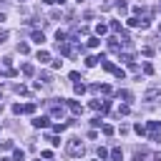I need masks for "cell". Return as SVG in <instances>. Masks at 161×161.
Instances as JSON below:
<instances>
[{
    "label": "cell",
    "mask_w": 161,
    "mask_h": 161,
    "mask_svg": "<svg viewBox=\"0 0 161 161\" xmlns=\"http://www.w3.org/2000/svg\"><path fill=\"white\" fill-rule=\"evenodd\" d=\"M101 106H103L101 101H91V108H93V111H101Z\"/></svg>",
    "instance_id": "836d02e7"
},
{
    "label": "cell",
    "mask_w": 161,
    "mask_h": 161,
    "mask_svg": "<svg viewBox=\"0 0 161 161\" xmlns=\"http://www.w3.org/2000/svg\"><path fill=\"white\" fill-rule=\"evenodd\" d=\"M18 50H20L23 55H28V50H30V48H28V43H20V45H18Z\"/></svg>",
    "instance_id": "1f68e13d"
},
{
    "label": "cell",
    "mask_w": 161,
    "mask_h": 161,
    "mask_svg": "<svg viewBox=\"0 0 161 161\" xmlns=\"http://www.w3.org/2000/svg\"><path fill=\"white\" fill-rule=\"evenodd\" d=\"M35 58H38L40 63H48V60H50V53H48V50H38V53H35Z\"/></svg>",
    "instance_id": "7c38bea8"
},
{
    "label": "cell",
    "mask_w": 161,
    "mask_h": 161,
    "mask_svg": "<svg viewBox=\"0 0 161 161\" xmlns=\"http://www.w3.org/2000/svg\"><path fill=\"white\" fill-rule=\"evenodd\" d=\"M23 113H35V103H25L23 106Z\"/></svg>",
    "instance_id": "4316f807"
},
{
    "label": "cell",
    "mask_w": 161,
    "mask_h": 161,
    "mask_svg": "<svg viewBox=\"0 0 161 161\" xmlns=\"http://www.w3.org/2000/svg\"><path fill=\"white\" fill-rule=\"evenodd\" d=\"M65 151L70 153V156H83V143H80V138L78 136H73V138H68V143H65Z\"/></svg>",
    "instance_id": "6da1fadb"
},
{
    "label": "cell",
    "mask_w": 161,
    "mask_h": 161,
    "mask_svg": "<svg viewBox=\"0 0 161 161\" xmlns=\"http://www.w3.org/2000/svg\"><path fill=\"white\" fill-rule=\"evenodd\" d=\"M143 73H146V75H153V65H151V63H143Z\"/></svg>",
    "instance_id": "f1b7e54d"
},
{
    "label": "cell",
    "mask_w": 161,
    "mask_h": 161,
    "mask_svg": "<svg viewBox=\"0 0 161 161\" xmlns=\"http://www.w3.org/2000/svg\"><path fill=\"white\" fill-rule=\"evenodd\" d=\"M116 96H118V98H123V101H131V98H133V96H131V93H128V91H118V93H116Z\"/></svg>",
    "instance_id": "484cf974"
},
{
    "label": "cell",
    "mask_w": 161,
    "mask_h": 161,
    "mask_svg": "<svg viewBox=\"0 0 161 161\" xmlns=\"http://www.w3.org/2000/svg\"><path fill=\"white\" fill-rule=\"evenodd\" d=\"M0 161H13V158H8V156H3V158H0Z\"/></svg>",
    "instance_id": "ab89813d"
},
{
    "label": "cell",
    "mask_w": 161,
    "mask_h": 161,
    "mask_svg": "<svg viewBox=\"0 0 161 161\" xmlns=\"http://www.w3.org/2000/svg\"><path fill=\"white\" fill-rule=\"evenodd\" d=\"M15 93H18V96H28V88H25V86H15Z\"/></svg>",
    "instance_id": "f546056e"
},
{
    "label": "cell",
    "mask_w": 161,
    "mask_h": 161,
    "mask_svg": "<svg viewBox=\"0 0 161 161\" xmlns=\"http://www.w3.org/2000/svg\"><path fill=\"white\" fill-rule=\"evenodd\" d=\"M116 10H118L121 15H126V13H128V3H126V0H118V3H116Z\"/></svg>",
    "instance_id": "8fae6325"
},
{
    "label": "cell",
    "mask_w": 161,
    "mask_h": 161,
    "mask_svg": "<svg viewBox=\"0 0 161 161\" xmlns=\"http://www.w3.org/2000/svg\"><path fill=\"white\" fill-rule=\"evenodd\" d=\"M113 75H116V78H121V80H123V78H126V70H123V68H113Z\"/></svg>",
    "instance_id": "cb8c5ba5"
},
{
    "label": "cell",
    "mask_w": 161,
    "mask_h": 161,
    "mask_svg": "<svg viewBox=\"0 0 161 161\" xmlns=\"http://www.w3.org/2000/svg\"><path fill=\"white\" fill-rule=\"evenodd\" d=\"M73 91L80 96V93H86V86H83V83H73Z\"/></svg>",
    "instance_id": "d4e9b609"
},
{
    "label": "cell",
    "mask_w": 161,
    "mask_h": 161,
    "mask_svg": "<svg viewBox=\"0 0 161 161\" xmlns=\"http://www.w3.org/2000/svg\"><path fill=\"white\" fill-rule=\"evenodd\" d=\"M13 161H25V151L23 148H13Z\"/></svg>",
    "instance_id": "4fadbf2b"
},
{
    "label": "cell",
    "mask_w": 161,
    "mask_h": 161,
    "mask_svg": "<svg viewBox=\"0 0 161 161\" xmlns=\"http://www.w3.org/2000/svg\"><path fill=\"white\" fill-rule=\"evenodd\" d=\"M48 141H50V143H53V146H60V138H58V136H50V138H48Z\"/></svg>",
    "instance_id": "d590c367"
},
{
    "label": "cell",
    "mask_w": 161,
    "mask_h": 161,
    "mask_svg": "<svg viewBox=\"0 0 161 161\" xmlns=\"http://www.w3.org/2000/svg\"><path fill=\"white\" fill-rule=\"evenodd\" d=\"M98 45H101V38H98V35L88 38V48H98Z\"/></svg>",
    "instance_id": "9a60e30c"
},
{
    "label": "cell",
    "mask_w": 161,
    "mask_h": 161,
    "mask_svg": "<svg viewBox=\"0 0 161 161\" xmlns=\"http://www.w3.org/2000/svg\"><path fill=\"white\" fill-rule=\"evenodd\" d=\"M55 40H58V45H60V43H68V33L58 28V30H55Z\"/></svg>",
    "instance_id": "ba28073f"
},
{
    "label": "cell",
    "mask_w": 161,
    "mask_h": 161,
    "mask_svg": "<svg viewBox=\"0 0 161 161\" xmlns=\"http://www.w3.org/2000/svg\"><path fill=\"white\" fill-rule=\"evenodd\" d=\"M108 28H111L113 33H123V28H121V23H118V20H113V23H111Z\"/></svg>",
    "instance_id": "ac0fdd59"
},
{
    "label": "cell",
    "mask_w": 161,
    "mask_h": 161,
    "mask_svg": "<svg viewBox=\"0 0 161 161\" xmlns=\"http://www.w3.org/2000/svg\"><path fill=\"white\" fill-rule=\"evenodd\" d=\"M121 48H123V45L118 43V38H108V50H111V53H121Z\"/></svg>",
    "instance_id": "277c9868"
},
{
    "label": "cell",
    "mask_w": 161,
    "mask_h": 161,
    "mask_svg": "<svg viewBox=\"0 0 161 161\" xmlns=\"http://www.w3.org/2000/svg\"><path fill=\"white\" fill-rule=\"evenodd\" d=\"M98 158H101V161H106V158H108V151H106L103 146H98Z\"/></svg>",
    "instance_id": "83f0119b"
},
{
    "label": "cell",
    "mask_w": 161,
    "mask_h": 161,
    "mask_svg": "<svg viewBox=\"0 0 161 161\" xmlns=\"http://www.w3.org/2000/svg\"><path fill=\"white\" fill-rule=\"evenodd\" d=\"M33 73H35V68H33L30 63H25V65H23V75H33Z\"/></svg>",
    "instance_id": "ffe728a7"
},
{
    "label": "cell",
    "mask_w": 161,
    "mask_h": 161,
    "mask_svg": "<svg viewBox=\"0 0 161 161\" xmlns=\"http://www.w3.org/2000/svg\"><path fill=\"white\" fill-rule=\"evenodd\" d=\"M101 131H103V136H111V133H113V126H111V123H103Z\"/></svg>",
    "instance_id": "7402d4cb"
},
{
    "label": "cell",
    "mask_w": 161,
    "mask_h": 161,
    "mask_svg": "<svg viewBox=\"0 0 161 161\" xmlns=\"http://www.w3.org/2000/svg\"><path fill=\"white\" fill-rule=\"evenodd\" d=\"M146 101H153V98H161V91L158 88H151V91H146V96H143Z\"/></svg>",
    "instance_id": "9c48e42d"
},
{
    "label": "cell",
    "mask_w": 161,
    "mask_h": 161,
    "mask_svg": "<svg viewBox=\"0 0 161 161\" xmlns=\"http://www.w3.org/2000/svg\"><path fill=\"white\" fill-rule=\"evenodd\" d=\"M43 3H45V5H53V3H55V0H43Z\"/></svg>",
    "instance_id": "74e56055"
},
{
    "label": "cell",
    "mask_w": 161,
    "mask_h": 161,
    "mask_svg": "<svg viewBox=\"0 0 161 161\" xmlns=\"http://www.w3.org/2000/svg\"><path fill=\"white\" fill-rule=\"evenodd\" d=\"M68 108H70V113H73V116H80V113H83V106H80V103H75V101H68Z\"/></svg>",
    "instance_id": "5b68a950"
},
{
    "label": "cell",
    "mask_w": 161,
    "mask_h": 161,
    "mask_svg": "<svg viewBox=\"0 0 161 161\" xmlns=\"http://www.w3.org/2000/svg\"><path fill=\"white\" fill-rule=\"evenodd\" d=\"M111 158H113V161H121V158H123V151H121V148H113V151H111Z\"/></svg>",
    "instance_id": "e0dca14e"
},
{
    "label": "cell",
    "mask_w": 161,
    "mask_h": 161,
    "mask_svg": "<svg viewBox=\"0 0 161 161\" xmlns=\"http://www.w3.org/2000/svg\"><path fill=\"white\" fill-rule=\"evenodd\" d=\"M8 40V30H0V43H5Z\"/></svg>",
    "instance_id": "8d00e7d4"
},
{
    "label": "cell",
    "mask_w": 161,
    "mask_h": 161,
    "mask_svg": "<svg viewBox=\"0 0 161 161\" xmlns=\"http://www.w3.org/2000/svg\"><path fill=\"white\" fill-rule=\"evenodd\" d=\"M101 63H103V68H106V70H111V73H113V63H111V60H101Z\"/></svg>",
    "instance_id": "d6a6232c"
},
{
    "label": "cell",
    "mask_w": 161,
    "mask_h": 161,
    "mask_svg": "<svg viewBox=\"0 0 161 161\" xmlns=\"http://www.w3.org/2000/svg\"><path fill=\"white\" fill-rule=\"evenodd\" d=\"M30 38H33V43H38V45H43V43H45L43 30H33V35H30Z\"/></svg>",
    "instance_id": "52a82bcc"
},
{
    "label": "cell",
    "mask_w": 161,
    "mask_h": 161,
    "mask_svg": "<svg viewBox=\"0 0 161 161\" xmlns=\"http://www.w3.org/2000/svg\"><path fill=\"white\" fill-rule=\"evenodd\" d=\"M116 113H118V116H128V113H131V108L123 103V106H118V108H116Z\"/></svg>",
    "instance_id": "2e32d148"
},
{
    "label": "cell",
    "mask_w": 161,
    "mask_h": 161,
    "mask_svg": "<svg viewBox=\"0 0 161 161\" xmlns=\"http://www.w3.org/2000/svg\"><path fill=\"white\" fill-rule=\"evenodd\" d=\"M20 3H23V0H20Z\"/></svg>",
    "instance_id": "b9f144b4"
},
{
    "label": "cell",
    "mask_w": 161,
    "mask_h": 161,
    "mask_svg": "<svg viewBox=\"0 0 161 161\" xmlns=\"http://www.w3.org/2000/svg\"><path fill=\"white\" fill-rule=\"evenodd\" d=\"M50 113H53V116H55V118H63V113H65V108H63V103H60V106H58V103H55V106H53V108H50Z\"/></svg>",
    "instance_id": "30bf717a"
},
{
    "label": "cell",
    "mask_w": 161,
    "mask_h": 161,
    "mask_svg": "<svg viewBox=\"0 0 161 161\" xmlns=\"http://www.w3.org/2000/svg\"><path fill=\"white\" fill-rule=\"evenodd\" d=\"M33 126H35V128H48V116H38V118H33Z\"/></svg>",
    "instance_id": "8992f818"
},
{
    "label": "cell",
    "mask_w": 161,
    "mask_h": 161,
    "mask_svg": "<svg viewBox=\"0 0 161 161\" xmlns=\"http://www.w3.org/2000/svg\"><path fill=\"white\" fill-rule=\"evenodd\" d=\"M13 113L20 116V113H23V103H13Z\"/></svg>",
    "instance_id": "4dcf8cb0"
},
{
    "label": "cell",
    "mask_w": 161,
    "mask_h": 161,
    "mask_svg": "<svg viewBox=\"0 0 161 161\" xmlns=\"http://www.w3.org/2000/svg\"><path fill=\"white\" fill-rule=\"evenodd\" d=\"M146 136H148V141H156L161 136V121H148L146 123Z\"/></svg>",
    "instance_id": "7a4b0ae2"
},
{
    "label": "cell",
    "mask_w": 161,
    "mask_h": 161,
    "mask_svg": "<svg viewBox=\"0 0 161 161\" xmlns=\"http://www.w3.org/2000/svg\"><path fill=\"white\" fill-rule=\"evenodd\" d=\"M133 131H136L138 136H146V126H143V123H136V126H133Z\"/></svg>",
    "instance_id": "44dd1931"
},
{
    "label": "cell",
    "mask_w": 161,
    "mask_h": 161,
    "mask_svg": "<svg viewBox=\"0 0 161 161\" xmlns=\"http://www.w3.org/2000/svg\"><path fill=\"white\" fill-rule=\"evenodd\" d=\"M3 20H5V13H0V23H3Z\"/></svg>",
    "instance_id": "f35d334b"
},
{
    "label": "cell",
    "mask_w": 161,
    "mask_h": 161,
    "mask_svg": "<svg viewBox=\"0 0 161 161\" xmlns=\"http://www.w3.org/2000/svg\"><path fill=\"white\" fill-rule=\"evenodd\" d=\"M68 126H70V123H53V133H63Z\"/></svg>",
    "instance_id": "5bb4252c"
},
{
    "label": "cell",
    "mask_w": 161,
    "mask_h": 161,
    "mask_svg": "<svg viewBox=\"0 0 161 161\" xmlns=\"http://www.w3.org/2000/svg\"><path fill=\"white\" fill-rule=\"evenodd\" d=\"M126 23H128V25H131V28H141V20H138V18H128V20H126Z\"/></svg>",
    "instance_id": "603a6c76"
},
{
    "label": "cell",
    "mask_w": 161,
    "mask_h": 161,
    "mask_svg": "<svg viewBox=\"0 0 161 161\" xmlns=\"http://www.w3.org/2000/svg\"><path fill=\"white\" fill-rule=\"evenodd\" d=\"M96 33H98V35H106V33H108V25L98 23V25H96Z\"/></svg>",
    "instance_id": "d6986e66"
},
{
    "label": "cell",
    "mask_w": 161,
    "mask_h": 161,
    "mask_svg": "<svg viewBox=\"0 0 161 161\" xmlns=\"http://www.w3.org/2000/svg\"><path fill=\"white\" fill-rule=\"evenodd\" d=\"M158 33H161V25H158Z\"/></svg>",
    "instance_id": "60d3db41"
},
{
    "label": "cell",
    "mask_w": 161,
    "mask_h": 161,
    "mask_svg": "<svg viewBox=\"0 0 161 161\" xmlns=\"http://www.w3.org/2000/svg\"><path fill=\"white\" fill-rule=\"evenodd\" d=\"M133 161H161V153H156V151H136Z\"/></svg>",
    "instance_id": "3957f363"
},
{
    "label": "cell",
    "mask_w": 161,
    "mask_h": 161,
    "mask_svg": "<svg viewBox=\"0 0 161 161\" xmlns=\"http://www.w3.org/2000/svg\"><path fill=\"white\" fill-rule=\"evenodd\" d=\"M101 121H103V118H101V116H93V118H91V123H93V126H103V123H101Z\"/></svg>",
    "instance_id": "e575fe53"
}]
</instances>
